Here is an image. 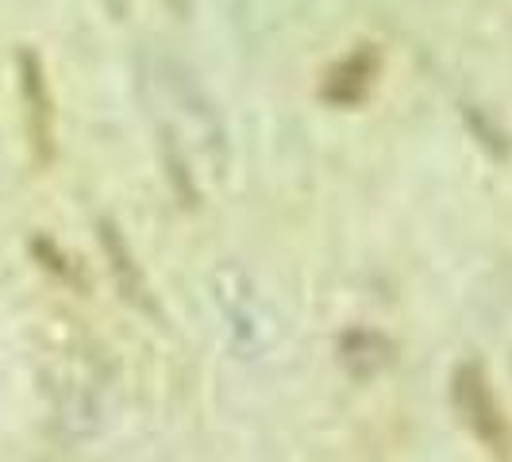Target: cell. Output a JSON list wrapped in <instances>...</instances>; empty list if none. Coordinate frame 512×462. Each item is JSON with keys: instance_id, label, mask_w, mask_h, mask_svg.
<instances>
[{"instance_id": "1", "label": "cell", "mask_w": 512, "mask_h": 462, "mask_svg": "<svg viewBox=\"0 0 512 462\" xmlns=\"http://www.w3.org/2000/svg\"><path fill=\"white\" fill-rule=\"evenodd\" d=\"M451 397H455V409H459L462 424L482 439L489 451H509V443H512L509 420H505L501 401H497L486 370H482L478 362H462L459 370H455V378H451Z\"/></svg>"}, {"instance_id": "2", "label": "cell", "mask_w": 512, "mask_h": 462, "mask_svg": "<svg viewBox=\"0 0 512 462\" xmlns=\"http://www.w3.org/2000/svg\"><path fill=\"white\" fill-rule=\"evenodd\" d=\"M374 77H378V54L370 51V47L351 51L343 62H335L332 70H328L324 85H320V97L339 104V108H351V104H359L370 93Z\"/></svg>"}, {"instance_id": "3", "label": "cell", "mask_w": 512, "mask_h": 462, "mask_svg": "<svg viewBox=\"0 0 512 462\" xmlns=\"http://www.w3.org/2000/svg\"><path fill=\"white\" fill-rule=\"evenodd\" d=\"M101 243H104V255H108V270L116 274V285L124 289V297L139 308L151 305L147 282H143V274H139V266H135V255H131V247L124 243V235H120L116 224L101 220Z\"/></svg>"}, {"instance_id": "4", "label": "cell", "mask_w": 512, "mask_h": 462, "mask_svg": "<svg viewBox=\"0 0 512 462\" xmlns=\"http://www.w3.org/2000/svg\"><path fill=\"white\" fill-rule=\"evenodd\" d=\"M339 359H343V366H347L351 374L370 378V374H378V370H385V366L393 362V347H389L378 332L355 328V332H347L339 339Z\"/></svg>"}, {"instance_id": "5", "label": "cell", "mask_w": 512, "mask_h": 462, "mask_svg": "<svg viewBox=\"0 0 512 462\" xmlns=\"http://www.w3.org/2000/svg\"><path fill=\"white\" fill-rule=\"evenodd\" d=\"M24 97H27V104H31V131H35V143L47 147V139H51V124H47L51 101H47V93H43V70H39V62H35V54H24Z\"/></svg>"}]
</instances>
